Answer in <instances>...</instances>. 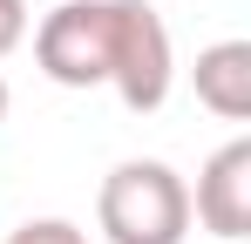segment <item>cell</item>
Instances as JSON below:
<instances>
[{
    "label": "cell",
    "instance_id": "cell-2",
    "mask_svg": "<svg viewBox=\"0 0 251 244\" xmlns=\"http://www.w3.org/2000/svg\"><path fill=\"white\" fill-rule=\"evenodd\" d=\"M116 0H61L34 27V61L54 88H109Z\"/></svg>",
    "mask_w": 251,
    "mask_h": 244
},
{
    "label": "cell",
    "instance_id": "cell-6",
    "mask_svg": "<svg viewBox=\"0 0 251 244\" xmlns=\"http://www.w3.org/2000/svg\"><path fill=\"white\" fill-rule=\"evenodd\" d=\"M7 244H88V238H82V224H68V217H27Z\"/></svg>",
    "mask_w": 251,
    "mask_h": 244
},
{
    "label": "cell",
    "instance_id": "cell-8",
    "mask_svg": "<svg viewBox=\"0 0 251 244\" xmlns=\"http://www.w3.org/2000/svg\"><path fill=\"white\" fill-rule=\"evenodd\" d=\"M0 116H7V81H0Z\"/></svg>",
    "mask_w": 251,
    "mask_h": 244
},
{
    "label": "cell",
    "instance_id": "cell-3",
    "mask_svg": "<svg viewBox=\"0 0 251 244\" xmlns=\"http://www.w3.org/2000/svg\"><path fill=\"white\" fill-rule=\"evenodd\" d=\"M170 27L150 0H116V48H109V88L123 95L129 116H156L170 102Z\"/></svg>",
    "mask_w": 251,
    "mask_h": 244
},
{
    "label": "cell",
    "instance_id": "cell-1",
    "mask_svg": "<svg viewBox=\"0 0 251 244\" xmlns=\"http://www.w3.org/2000/svg\"><path fill=\"white\" fill-rule=\"evenodd\" d=\"M95 224L109 244H183L190 238V183L156 156H129L102 176Z\"/></svg>",
    "mask_w": 251,
    "mask_h": 244
},
{
    "label": "cell",
    "instance_id": "cell-7",
    "mask_svg": "<svg viewBox=\"0 0 251 244\" xmlns=\"http://www.w3.org/2000/svg\"><path fill=\"white\" fill-rule=\"evenodd\" d=\"M27 41V0H0V54H14Z\"/></svg>",
    "mask_w": 251,
    "mask_h": 244
},
{
    "label": "cell",
    "instance_id": "cell-4",
    "mask_svg": "<svg viewBox=\"0 0 251 244\" xmlns=\"http://www.w3.org/2000/svg\"><path fill=\"white\" fill-rule=\"evenodd\" d=\"M190 217L204 224L210 238H224V244H245L251 238V136L224 143V149L197 170Z\"/></svg>",
    "mask_w": 251,
    "mask_h": 244
},
{
    "label": "cell",
    "instance_id": "cell-5",
    "mask_svg": "<svg viewBox=\"0 0 251 244\" xmlns=\"http://www.w3.org/2000/svg\"><path fill=\"white\" fill-rule=\"evenodd\" d=\"M197 102L224 122H251V41H210L197 54Z\"/></svg>",
    "mask_w": 251,
    "mask_h": 244
}]
</instances>
